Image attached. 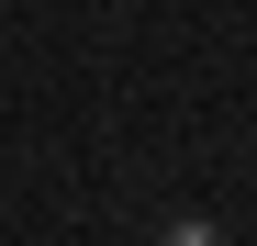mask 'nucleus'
Listing matches in <instances>:
<instances>
[{"label": "nucleus", "mask_w": 257, "mask_h": 246, "mask_svg": "<svg viewBox=\"0 0 257 246\" xmlns=\"http://www.w3.org/2000/svg\"><path fill=\"white\" fill-rule=\"evenodd\" d=\"M157 246H235V235H224V224H201V213H190V224H168Z\"/></svg>", "instance_id": "nucleus-1"}]
</instances>
